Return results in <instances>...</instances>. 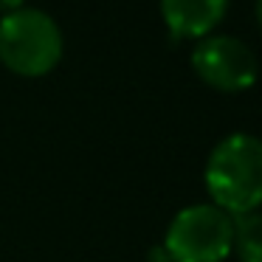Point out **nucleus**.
Listing matches in <instances>:
<instances>
[{"mask_svg":"<svg viewBox=\"0 0 262 262\" xmlns=\"http://www.w3.org/2000/svg\"><path fill=\"white\" fill-rule=\"evenodd\" d=\"M211 203L228 217L251 214L262 206V138L248 133L226 136L206 161Z\"/></svg>","mask_w":262,"mask_h":262,"instance_id":"1","label":"nucleus"},{"mask_svg":"<svg viewBox=\"0 0 262 262\" xmlns=\"http://www.w3.org/2000/svg\"><path fill=\"white\" fill-rule=\"evenodd\" d=\"M65 51L62 31L48 12L20 6L0 17V62L17 76L51 74Z\"/></svg>","mask_w":262,"mask_h":262,"instance_id":"2","label":"nucleus"},{"mask_svg":"<svg viewBox=\"0 0 262 262\" xmlns=\"http://www.w3.org/2000/svg\"><path fill=\"white\" fill-rule=\"evenodd\" d=\"M234 245V217L214 203H194L166 228L164 256L169 262H223Z\"/></svg>","mask_w":262,"mask_h":262,"instance_id":"3","label":"nucleus"},{"mask_svg":"<svg viewBox=\"0 0 262 262\" xmlns=\"http://www.w3.org/2000/svg\"><path fill=\"white\" fill-rule=\"evenodd\" d=\"M192 68L203 85L220 93L248 91L259 76L256 57L243 40L228 34H209L192 51Z\"/></svg>","mask_w":262,"mask_h":262,"instance_id":"4","label":"nucleus"},{"mask_svg":"<svg viewBox=\"0 0 262 262\" xmlns=\"http://www.w3.org/2000/svg\"><path fill=\"white\" fill-rule=\"evenodd\" d=\"M161 17L175 40H203L226 17L228 0H158Z\"/></svg>","mask_w":262,"mask_h":262,"instance_id":"5","label":"nucleus"},{"mask_svg":"<svg viewBox=\"0 0 262 262\" xmlns=\"http://www.w3.org/2000/svg\"><path fill=\"white\" fill-rule=\"evenodd\" d=\"M239 262H262V211L234 217V245Z\"/></svg>","mask_w":262,"mask_h":262,"instance_id":"6","label":"nucleus"},{"mask_svg":"<svg viewBox=\"0 0 262 262\" xmlns=\"http://www.w3.org/2000/svg\"><path fill=\"white\" fill-rule=\"evenodd\" d=\"M20 6H23V0H0V12L3 14L14 12V9H20Z\"/></svg>","mask_w":262,"mask_h":262,"instance_id":"7","label":"nucleus"},{"mask_svg":"<svg viewBox=\"0 0 262 262\" xmlns=\"http://www.w3.org/2000/svg\"><path fill=\"white\" fill-rule=\"evenodd\" d=\"M256 23H259V29H262V0H256Z\"/></svg>","mask_w":262,"mask_h":262,"instance_id":"8","label":"nucleus"}]
</instances>
